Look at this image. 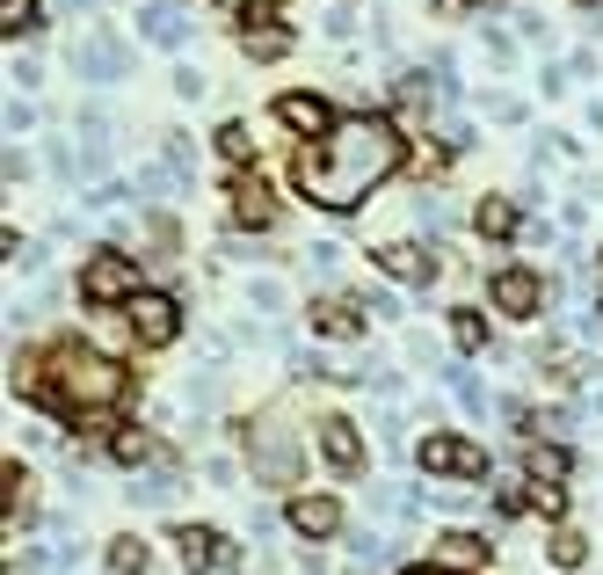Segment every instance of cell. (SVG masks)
Returning a JSON list of instances; mask_svg holds the SVG:
<instances>
[{
	"label": "cell",
	"instance_id": "cell-23",
	"mask_svg": "<svg viewBox=\"0 0 603 575\" xmlns=\"http://www.w3.org/2000/svg\"><path fill=\"white\" fill-rule=\"evenodd\" d=\"M117 459H124V467H146V459H154V437L124 430V437H117Z\"/></svg>",
	"mask_w": 603,
	"mask_h": 575
},
{
	"label": "cell",
	"instance_id": "cell-4",
	"mask_svg": "<svg viewBox=\"0 0 603 575\" xmlns=\"http://www.w3.org/2000/svg\"><path fill=\"white\" fill-rule=\"evenodd\" d=\"M247 459H255L262 481H292V473H298V445L284 437V416L247 422Z\"/></svg>",
	"mask_w": 603,
	"mask_h": 575
},
{
	"label": "cell",
	"instance_id": "cell-9",
	"mask_svg": "<svg viewBox=\"0 0 603 575\" xmlns=\"http://www.w3.org/2000/svg\"><path fill=\"white\" fill-rule=\"evenodd\" d=\"M174 546H182V568L190 575H219L225 568V540L211 524H174Z\"/></svg>",
	"mask_w": 603,
	"mask_h": 575
},
{
	"label": "cell",
	"instance_id": "cell-21",
	"mask_svg": "<svg viewBox=\"0 0 603 575\" xmlns=\"http://www.w3.org/2000/svg\"><path fill=\"white\" fill-rule=\"evenodd\" d=\"M0 30H8V36H30L36 30V0H0Z\"/></svg>",
	"mask_w": 603,
	"mask_h": 575
},
{
	"label": "cell",
	"instance_id": "cell-32",
	"mask_svg": "<svg viewBox=\"0 0 603 575\" xmlns=\"http://www.w3.org/2000/svg\"><path fill=\"white\" fill-rule=\"evenodd\" d=\"M414 575H444V568H414Z\"/></svg>",
	"mask_w": 603,
	"mask_h": 575
},
{
	"label": "cell",
	"instance_id": "cell-27",
	"mask_svg": "<svg viewBox=\"0 0 603 575\" xmlns=\"http://www.w3.org/2000/svg\"><path fill=\"white\" fill-rule=\"evenodd\" d=\"M509 227H517V219H509L501 205H480V233H509Z\"/></svg>",
	"mask_w": 603,
	"mask_h": 575
},
{
	"label": "cell",
	"instance_id": "cell-25",
	"mask_svg": "<svg viewBox=\"0 0 603 575\" xmlns=\"http://www.w3.org/2000/svg\"><path fill=\"white\" fill-rule=\"evenodd\" d=\"M174 95H182V103H204V73L182 66V73H174Z\"/></svg>",
	"mask_w": 603,
	"mask_h": 575
},
{
	"label": "cell",
	"instance_id": "cell-13",
	"mask_svg": "<svg viewBox=\"0 0 603 575\" xmlns=\"http://www.w3.org/2000/svg\"><path fill=\"white\" fill-rule=\"evenodd\" d=\"M430 561H436L444 575H458V568H480V561H487V540H473V532H444V540L430 546Z\"/></svg>",
	"mask_w": 603,
	"mask_h": 575
},
{
	"label": "cell",
	"instance_id": "cell-18",
	"mask_svg": "<svg viewBox=\"0 0 603 575\" xmlns=\"http://www.w3.org/2000/svg\"><path fill=\"white\" fill-rule=\"evenodd\" d=\"M233 211H241V219H255V227H269V219H276L269 190H262V182H247V175L233 182Z\"/></svg>",
	"mask_w": 603,
	"mask_h": 575
},
{
	"label": "cell",
	"instance_id": "cell-15",
	"mask_svg": "<svg viewBox=\"0 0 603 575\" xmlns=\"http://www.w3.org/2000/svg\"><path fill=\"white\" fill-rule=\"evenodd\" d=\"M276 117L292 124V132H313V139H320V132H328V103H320V95H284V103H276Z\"/></svg>",
	"mask_w": 603,
	"mask_h": 575
},
{
	"label": "cell",
	"instance_id": "cell-31",
	"mask_svg": "<svg viewBox=\"0 0 603 575\" xmlns=\"http://www.w3.org/2000/svg\"><path fill=\"white\" fill-rule=\"evenodd\" d=\"M225 8H269V0H225Z\"/></svg>",
	"mask_w": 603,
	"mask_h": 575
},
{
	"label": "cell",
	"instance_id": "cell-26",
	"mask_svg": "<svg viewBox=\"0 0 603 575\" xmlns=\"http://www.w3.org/2000/svg\"><path fill=\"white\" fill-rule=\"evenodd\" d=\"M255 306H262V314H276V306H284V284L262 278V284H255Z\"/></svg>",
	"mask_w": 603,
	"mask_h": 575
},
{
	"label": "cell",
	"instance_id": "cell-19",
	"mask_svg": "<svg viewBox=\"0 0 603 575\" xmlns=\"http://www.w3.org/2000/svg\"><path fill=\"white\" fill-rule=\"evenodd\" d=\"M560 473H568V452H560V445H538L531 452V489H560Z\"/></svg>",
	"mask_w": 603,
	"mask_h": 575
},
{
	"label": "cell",
	"instance_id": "cell-30",
	"mask_svg": "<svg viewBox=\"0 0 603 575\" xmlns=\"http://www.w3.org/2000/svg\"><path fill=\"white\" fill-rule=\"evenodd\" d=\"M73 15H103V0H66Z\"/></svg>",
	"mask_w": 603,
	"mask_h": 575
},
{
	"label": "cell",
	"instance_id": "cell-17",
	"mask_svg": "<svg viewBox=\"0 0 603 575\" xmlns=\"http://www.w3.org/2000/svg\"><path fill=\"white\" fill-rule=\"evenodd\" d=\"M313 328H320V335H357L363 328V321H357V306H349V299H328V306H313Z\"/></svg>",
	"mask_w": 603,
	"mask_h": 575
},
{
	"label": "cell",
	"instance_id": "cell-33",
	"mask_svg": "<svg viewBox=\"0 0 603 575\" xmlns=\"http://www.w3.org/2000/svg\"><path fill=\"white\" fill-rule=\"evenodd\" d=\"M466 8H473V0H466Z\"/></svg>",
	"mask_w": 603,
	"mask_h": 575
},
{
	"label": "cell",
	"instance_id": "cell-20",
	"mask_svg": "<svg viewBox=\"0 0 603 575\" xmlns=\"http://www.w3.org/2000/svg\"><path fill=\"white\" fill-rule=\"evenodd\" d=\"M146 561H154V546H146V540H131V532H124V540L109 546V568H117V575H146Z\"/></svg>",
	"mask_w": 603,
	"mask_h": 575
},
{
	"label": "cell",
	"instance_id": "cell-3",
	"mask_svg": "<svg viewBox=\"0 0 603 575\" xmlns=\"http://www.w3.org/2000/svg\"><path fill=\"white\" fill-rule=\"evenodd\" d=\"M73 73H81L87 87H109L131 73V44H124L117 30H81V44H73Z\"/></svg>",
	"mask_w": 603,
	"mask_h": 575
},
{
	"label": "cell",
	"instance_id": "cell-6",
	"mask_svg": "<svg viewBox=\"0 0 603 575\" xmlns=\"http://www.w3.org/2000/svg\"><path fill=\"white\" fill-rule=\"evenodd\" d=\"M414 459H422V473H473V481L487 473V452L473 445V437H451V430H430Z\"/></svg>",
	"mask_w": 603,
	"mask_h": 575
},
{
	"label": "cell",
	"instance_id": "cell-5",
	"mask_svg": "<svg viewBox=\"0 0 603 575\" xmlns=\"http://www.w3.org/2000/svg\"><path fill=\"white\" fill-rule=\"evenodd\" d=\"M81 299L87 306H109V299H138V262L117 255V248H103V255L81 270Z\"/></svg>",
	"mask_w": 603,
	"mask_h": 575
},
{
	"label": "cell",
	"instance_id": "cell-29",
	"mask_svg": "<svg viewBox=\"0 0 603 575\" xmlns=\"http://www.w3.org/2000/svg\"><path fill=\"white\" fill-rule=\"evenodd\" d=\"M219 146H225L233 160H247V132H241V124H225V132H219Z\"/></svg>",
	"mask_w": 603,
	"mask_h": 575
},
{
	"label": "cell",
	"instance_id": "cell-11",
	"mask_svg": "<svg viewBox=\"0 0 603 575\" xmlns=\"http://www.w3.org/2000/svg\"><path fill=\"white\" fill-rule=\"evenodd\" d=\"M292 532H306V540H328V532H342V510H335V495H292Z\"/></svg>",
	"mask_w": 603,
	"mask_h": 575
},
{
	"label": "cell",
	"instance_id": "cell-14",
	"mask_svg": "<svg viewBox=\"0 0 603 575\" xmlns=\"http://www.w3.org/2000/svg\"><path fill=\"white\" fill-rule=\"evenodd\" d=\"M320 452H328V459H335V467H342V473H357V467H363V445H357V422L328 416V422H320Z\"/></svg>",
	"mask_w": 603,
	"mask_h": 575
},
{
	"label": "cell",
	"instance_id": "cell-22",
	"mask_svg": "<svg viewBox=\"0 0 603 575\" xmlns=\"http://www.w3.org/2000/svg\"><path fill=\"white\" fill-rule=\"evenodd\" d=\"M451 335H458V349H480L487 343V321L480 314H451Z\"/></svg>",
	"mask_w": 603,
	"mask_h": 575
},
{
	"label": "cell",
	"instance_id": "cell-10",
	"mask_svg": "<svg viewBox=\"0 0 603 575\" xmlns=\"http://www.w3.org/2000/svg\"><path fill=\"white\" fill-rule=\"evenodd\" d=\"M538 299H546L538 270H501V278H495V306H501L509 321H531V314H538Z\"/></svg>",
	"mask_w": 603,
	"mask_h": 575
},
{
	"label": "cell",
	"instance_id": "cell-24",
	"mask_svg": "<svg viewBox=\"0 0 603 575\" xmlns=\"http://www.w3.org/2000/svg\"><path fill=\"white\" fill-rule=\"evenodd\" d=\"M552 561H560V568H582V540H574V532H560V540H552Z\"/></svg>",
	"mask_w": 603,
	"mask_h": 575
},
{
	"label": "cell",
	"instance_id": "cell-1",
	"mask_svg": "<svg viewBox=\"0 0 603 575\" xmlns=\"http://www.w3.org/2000/svg\"><path fill=\"white\" fill-rule=\"evenodd\" d=\"M400 160H408V146H400L393 117L349 109V117H335L328 132L298 154L292 175H298V190H306L320 211H357L379 182H393V175H400Z\"/></svg>",
	"mask_w": 603,
	"mask_h": 575
},
{
	"label": "cell",
	"instance_id": "cell-16",
	"mask_svg": "<svg viewBox=\"0 0 603 575\" xmlns=\"http://www.w3.org/2000/svg\"><path fill=\"white\" fill-rule=\"evenodd\" d=\"M349 554H357L363 575H385V561H393V540H385V532H349Z\"/></svg>",
	"mask_w": 603,
	"mask_h": 575
},
{
	"label": "cell",
	"instance_id": "cell-12",
	"mask_svg": "<svg viewBox=\"0 0 603 575\" xmlns=\"http://www.w3.org/2000/svg\"><path fill=\"white\" fill-rule=\"evenodd\" d=\"M379 262L393 270L400 284H436V255H430V248H414V241H393Z\"/></svg>",
	"mask_w": 603,
	"mask_h": 575
},
{
	"label": "cell",
	"instance_id": "cell-7",
	"mask_svg": "<svg viewBox=\"0 0 603 575\" xmlns=\"http://www.w3.org/2000/svg\"><path fill=\"white\" fill-rule=\"evenodd\" d=\"M124 314H131V335H138V343H154V349H160V343H174V321H182L168 292H138Z\"/></svg>",
	"mask_w": 603,
	"mask_h": 575
},
{
	"label": "cell",
	"instance_id": "cell-8",
	"mask_svg": "<svg viewBox=\"0 0 603 575\" xmlns=\"http://www.w3.org/2000/svg\"><path fill=\"white\" fill-rule=\"evenodd\" d=\"M138 30H146V44H160V52H182L190 15H182V0H146V8H138Z\"/></svg>",
	"mask_w": 603,
	"mask_h": 575
},
{
	"label": "cell",
	"instance_id": "cell-2",
	"mask_svg": "<svg viewBox=\"0 0 603 575\" xmlns=\"http://www.w3.org/2000/svg\"><path fill=\"white\" fill-rule=\"evenodd\" d=\"M44 386H52V401L59 416L73 422H95L109 416V408L124 401V365L117 357H103V349H87V343H52V357H44Z\"/></svg>",
	"mask_w": 603,
	"mask_h": 575
},
{
	"label": "cell",
	"instance_id": "cell-28",
	"mask_svg": "<svg viewBox=\"0 0 603 575\" xmlns=\"http://www.w3.org/2000/svg\"><path fill=\"white\" fill-rule=\"evenodd\" d=\"M284 44H292V36H247V59H276Z\"/></svg>",
	"mask_w": 603,
	"mask_h": 575
}]
</instances>
